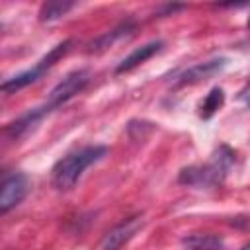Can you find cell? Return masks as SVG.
I'll return each mask as SVG.
<instances>
[{"label": "cell", "instance_id": "cell-1", "mask_svg": "<svg viewBox=\"0 0 250 250\" xmlns=\"http://www.w3.org/2000/svg\"><path fill=\"white\" fill-rule=\"evenodd\" d=\"M105 152H107V148L102 146V145H92V146H84L80 150L68 152L51 170L53 186L61 191H66V189L74 188L76 182L80 180V176L84 174V170L88 166H92L94 162L102 160L105 156Z\"/></svg>", "mask_w": 250, "mask_h": 250}, {"label": "cell", "instance_id": "cell-2", "mask_svg": "<svg viewBox=\"0 0 250 250\" xmlns=\"http://www.w3.org/2000/svg\"><path fill=\"white\" fill-rule=\"evenodd\" d=\"M234 154L229 146H221L207 164L203 166H189L180 172V182L195 188H211L225 180L227 172L230 170Z\"/></svg>", "mask_w": 250, "mask_h": 250}, {"label": "cell", "instance_id": "cell-3", "mask_svg": "<svg viewBox=\"0 0 250 250\" xmlns=\"http://www.w3.org/2000/svg\"><path fill=\"white\" fill-rule=\"evenodd\" d=\"M68 47H70V41H62V43L55 45L33 68H27V70H23V72H20V74H16V76L4 80V82H2V92H4V94H14V92H18V90H21V88H25V86L37 82V80L43 76V72L49 70V68L68 51Z\"/></svg>", "mask_w": 250, "mask_h": 250}, {"label": "cell", "instance_id": "cell-4", "mask_svg": "<svg viewBox=\"0 0 250 250\" xmlns=\"http://www.w3.org/2000/svg\"><path fill=\"white\" fill-rule=\"evenodd\" d=\"M90 82V70H74L70 74H66L51 92H49V98L47 102L43 104V107L47 111H53L55 107L62 105L64 102H68L70 98H74L78 92H82Z\"/></svg>", "mask_w": 250, "mask_h": 250}, {"label": "cell", "instance_id": "cell-5", "mask_svg": "<svg viewBox=\"0 0 250 250\" xmlns=\"http://www.w3.org/2000/svg\"><path fill=\"white\" fill-rule=\"evenodd\" d=\"M29 191V180L25 174L16 172L12 176H8L2 184V191H0V211L8 213L12 207L20 205L23 201V197Z\"/></svg>", "mask_w": 250, "mask_h": 250}, {"label": "cell", "instance_id": "cell-6", "mask_svg": "<svg viewBox=\"0 0 250 250\" xmlns=\"http://www.w3.org/2000/svg\"><path fill=\"white\" fill-rule=\"evenodd\" d=\"M225 66H227V59H223V57H221V59H211V61H205V62H197V64L186 68V70L174 80V88L207 80V78H211L213 74H217L219 70H223Z\"/></svg>", "mask_w": 250, "mask_h": 250}, {"label": "cell", "instance_id": "cell-7", "mask_svg": "<svg viewBox=\"0 0 250 250\" xmlns=\"http://www.w3.org/2000/svg\"><path fill=\"white\" fill-rule=\"evenodd\" d=\"M141 227H143V219L141 217L127 219L125 223H121L119 227H115L113 230H109L104 236V240L100 244V250H119L127 240H131L137 234V230Z\"/></svg>", "mask_w": 250, "mask_h": 250}, {"label": "cell", "instance_id": "cell-8", "mask_svg": "<svg viewBox=\"0 0 250 250\" xmlns=\"http://www.w3.org/2000/svg\"><path fill=\"white\" fill-rule=\"evenodd\" d=\"M160 49H162V41H150V43H146V45H143V47H137L129 57H125V59L119 62L117 74H123V72L133 70L135 66H139L141 62H145L146 59H150L152 55H156Z\"/></svg>", "mask_w": 250, "mask_h": 250}, {"label": "cell", "instance_id": "cell-9", "mask_svg": "<svg viewBox=\"0 0 250 250\" xmlns=\"http://www.w3.org/2000/svg\"><path fill=\"white\" fill-rule=\"evenodd\" d=\"M47 113H49V111H47L43 105H41V107H35V109H31V111H27L25 115H21L20 119H16L14 123H10V125L6 127V135H10L12 139H20V137L25 135L29 129H33L35 123H39Z\"/></svg>", "mask_w": 250, "mask_h": 250}, {"label": "cell", "instance_id": "cell-10", "mask_svg": "<svg viewBox=\"0 0 250 250\" xmlns=\"http://www.w3.org/2000/svg\"><path fill=\"white\" fill-rule=\"evenodd\" d=\"M131 31H133V23H131V21H125V23L117 25L115 29H111V31H107V33H104V35H102V37H98L96 41H92L88 51H90V53H102V51L109 49L115 41H119V39L127 37Z\"/></svg>", "mask_w": 250, "mask_h": 250}, {"label": "cell", "instance_id": "cell-11", "mask_svg": "<svg viewBox=\"0 0 250 250\" xmlns=\"http://www.w3.org/2000/svg\"><path fill=\"white\" fill-rule=\"evenodd\" d=\"M74 8V2H66V0H53V2H45L39 10V20L41 21H53L59 20L62 16H66L70 10Z\"/></svg>", "mask_w": 250, "mask_h": 250}, {"label": "cell", "instance_id": "cell-12", "mask_svg": "<svg viewBox=\"0 0 250 250\" xmlns=\"http://www.w3.org/2000/svg\"><path fill=\"white\" fill-rule=\"evenodd\" d=\"M182 242L188 250H219V248H223V240L215 234H191V236H186Z\"/></svg>", "mask_w": 250, "mask_h": 250}, {"label": "cell", "instance_id": "cell-13", "mask_svg": "<svg viewBox=\"0 0 250 250\" xmlns=\"http://www.w3.org/2000/svg\"><path fill=\"white\" fill-rule=\"evenodd\" d=\"M223 102H225V94H223V90L221 88H213L209 94H207V98L203 100V104H201V117H211L221 105H223Z\"/></svg>", "mask_w": 250, "mask_h": 250}, {"label": "cell", "instance_id": "cell-14", "mask_svg": "<svg viewBox=\"0 0 250 250\" xmlns=\"http://www.w3.org/2000/svg\"><path fill=\"white\" fill-rule=\"evenodd\" d=\"M238 100L246 105V107H250V82L240 90V94H238Z\"/></svg>", "mask_w": 250, "mask_h": 250}, {"label": "cell", "instance_id": "cell-15", "mask_svg": "<svg viewBox=\"0 0 250 250\" xmlns=\"http://www.w3.org/2000/svg\"><path fill=\"white\" fill-rule=\"evenodd\" d=\"M240 250H250V242H248V244H244V246H242Z\"/></svg>", "mask_w": 250, "mask_h": 250}, {"label": "cell", "instance_id": "cell-16", "mask_svg": "<svg viewBox=\"0 0 250 250\" xmlns=\"http://www.w3.org/2000/svg\"><path fill=\"white\" fill-rule=\"evenodd\" d=\"M248 27H250V18H248Z\"/></svg>", "mask_w": 250, "mask_h": 250}]
</instances>
